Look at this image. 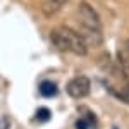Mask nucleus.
Listing matches in <instances>:
<instances>
[{
	"mask_svg": "<svg viewBox=\"0 0 129 129\" xmlns=\"http://www.w3.org/2000/svg\"><path fill=\"white\" fill-rule=\"evenodd\" d=\"M50 38L52 43L62 52H67V53H74V55H79L84 57L88 55V45L86 41L83 40V36L79 35V31L67 28V26H59L55 29H52L50 33Z\"/></svg>",
	"mask_w": 129,
	"mask_h": 129,
	"instance_id": "f257e3e1",
	"label": "nucleus"
},
{
	"mask_svg": "<svg viewBox=\"0 0 129 129\" xmlns=\"http://www.w3.org/2000/svg\"><path fill=\"white\" fill-rule=\"evenodd\" d=\"M78 19H79L81 28L93 31H102V21L100 16L96 14V10L89 5L88 2H81L78 7Z\"/></svg>",
	"mask_w": 129,
	"mask_h": 129,
	"instance_id": "f03ea898",
	"label": "nucleus"
},
{
	"mask_svg": "<svg viewBox=\"0 0 129 129\" xmlns=\"http://www.w3.org/2000/svg\"><path fill=\"white\" fill-rule=\"evenodd\" d=\"M89 89H91V83H89V79L86 76H76V78H72V79L67 83V86H66L67 95H69L71 98H76V100L88 96Z\"/></svg>",
	"mask_w": 129,
	"mask_h": 129,
	"instance_id": "7ed1b4c3",
	"label": "nucleus"
},
{
	"mask_svg": "<svg viewBox=\"0 0 129 129\" xmlns=\"http://www.w3.org/2000/svg\"><path fill=\"white\" fill-rule=\"evenodd\" d=\"M66 2H67V0H45V4L41 5L43 16L52 17V16H55V14H59L60 10H62V7L66 5Z\"/></svg>",
	"mask_w": 129,
	"mask_h": 129,
	"instance_id": "20e7f679",
	"label": "nucleus"
},
{
	"mask_svg": "<svg viewBox=\"0 0 129 129\" xmlns=\"http://www.w3.org/2000/svg\"><path fill=\"white\" fill-rule=\"evenodd\" d=\"M40 91H41V95H45V96H53L57 93V86L53 83H50V81H45V83H41Z\"/></svg>",
	"mask_w": 129,
	"mask_h": 129,
	"instance_id": "39448f33",
	"label": "nucleus"
},
{
	"mask_svg": "<svg viewBox=\"0 0 129 129\" xmlns=\"http://www.w3.org/2000/svg\"><path fill=\"white\" fill-rule=\"evenodd\" d=\"M36 119H38V120H47V119H50V110L40 109L38 112H36Z\"/></svg>",
	"mask_w": 129,
	"mask_h": 129,
	"instance_id": "423d86ee",
	"label": "nucleus"
},
{
	"mask_svg": "<svg viewBox=\"0 0 129 129\" xmlns=\"http://www.w3.org/2000/svg\"><path fill=\"white\" fill-rule=\"evenodd\" d=\"M122 57H124V62H126V66H127V69H129V40L124 43V52H122Z\"/></svg>",
	"mask_w": 129,
	"mask_h": 129,
	"instance_id": "0eeeda50",
	"label": "nucleus"
}]
</instances>
